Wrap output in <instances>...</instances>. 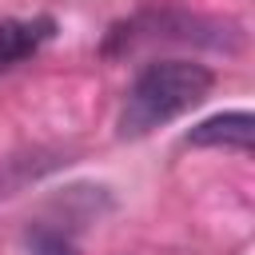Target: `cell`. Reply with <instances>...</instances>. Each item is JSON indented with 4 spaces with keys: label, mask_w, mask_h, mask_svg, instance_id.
<instances>
[{
    "label": "cell",
    "mask_w": 255,
    "mask_h": 255,
    "mask_svg": "<svg viewBox=\"0 0 255 255\" xmlns=\"http://www.w3.org/2000/svg\"><path fill=\"white\" fill-rule=\"evenodd\" d=\"M211 88H215V76L203 64H191V60L147 64L124 96L120 135H147L151 128H159V124L191 112L195 104H203Z\"/></svg>",
    "instance_id": "1"
},
{
    "label": "cell",
    "mask_w": 255,
    "mask_h": 255,
    "mask_svg": "<svg viewBox=\"0 0 255 255\" xmlns=\"http://www.w3.org/2000/svg\"><path fill=\"white\" fill-rule=\"evenodd\" d=\"M195 147H231V151H247L251 147V116L247 112H223L203 120L199 128H191L183 135Z\"/></svg>",
    "instance_id": "2"
},
{
    "label": "cell",
    "mask_w": 255,
    "mask_h": 255,
    "mask_svg": "<svg viewBox=\"0 0 255 255\" xmlns=\"http://www.w3.org/2000/svg\"><path fill=\"white\" fill-rule=\"evenodd\" d=\"M48 36H52V20L48 16H36V20H4L0 24V68H12L20 60H28Z\"/></svg>",
    "instance_id": "3"
},
{
    "label": "cell",
    "mask_w": 255,
    "mask_h": 255,
    "mask_svg": "<svg viewBox=\"0 0 255 255\" xmlns=\"http://www.w3.org/2000/svg\"><path fill=\"white\" fill-rule=\"evenodd\" d=\"M28 255H76V243L56 227H36L28 235Z\"/></svg>",
    "instance_id": "4"
},
{
    "label": "cell",
    "mask_w": 255,
    "mask_h": 255,
    "mask_svg": "<svg viewBox=\"0 0 255 255\" xmlns=\"http://www.w3.org/2000/svg\"><path fill=\"white\" fill-rule=\"evenodd\" d=\"M0 195H8V167H0Z\"/></svg>",
    "instance_id": "5"
}]
</instances>
